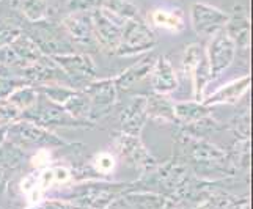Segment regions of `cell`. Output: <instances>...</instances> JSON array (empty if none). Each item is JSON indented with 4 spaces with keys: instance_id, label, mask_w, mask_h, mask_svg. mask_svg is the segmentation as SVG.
I'll use <instances>...</instances> for the list:
<instances>
[{
    "instance_id": "obj_1",
    "label": "cell",
    "mask_w": 253,
    "mask_h": 209,
    "mask_svg": "<svg viewBox=\"0 0 253 209\" xmlns=\"http://www.w3.org/2000/svg\"><path fill=\"white\" fill-rule=\"evenodd\" d=\"M132 189L127 182H104V181H85L74 186L68 192V200L82 209H107L117 198Z\"/></svg>"
},
{
    "instance_id": "obj_2",
    "label": "cell",
    "mask_w": 253,
    "mask_h": 209,
    "mask_svg": "<svg viewBox=\"0 0 253 209\" xmlns=\"http://www.w3.org/2000/svg\"><path fill=\"white\" fill-rule=\"evenodd\" d=\"M19 120L30 121V123L38 125V126L49 129V130H50V127H71V129L82 127V129H86V127L94 126V123H91V121H81V120L73 118L63 107H60L57 104L47 101L44 96H41V94L33 107L21 113Z\"/></svg>"
},
{
    "instance_id": "obj_3",
    "label": "cell",
    "mask_w": 253,
    "mask_h": 209,
    "mask_svg": "<svg viewBox=\"0 0 253 209\" xmlns=\"http://www.w3.org/2000/svg\"><path fill=\"white\" fill-rule=\"evenodd\" d=\"M6 142L16 145L24 151L25 148H54V146H68L69 143L65 138L58 137L55 132L44 129L38 125H33L30 121L17 120L13 125L8 126Z\"/></svg>"
},
{
    "instance_id": "obj_4",
    "label": "cell",
    "mask_w": 253,
    "mask_h": 209,
    "mask_svg": "<svg viewBox=\"0 0 253 209\" xmlns=\"http://www.w3.org/2000/svg\"><path fill=\"white\" fill-rule=\"evenodd\" d=\"M158 38L146 22L137 19H129L123 25L120 46L115 52L118 57H134L154 49Z\"/></svg>"
},
{
    "instance_id": "obj_5",
    "label": "cell",
    "mask_w": 253,
    "mask_h": 209,
    "mask_svg": "<svg viewBox=\"0 0 253 209\" xmlns=\"http://www.w3.org/2000/svg\"><path fill=\"white\" fill-rule=\"evenodd\" d=\"M91 19H93V35L96 44L104 52H107V54L115 55L121 41L123 25L126 21L109 13L104 8H98V10L91 11Z\"/></svg>"
},
{
    "instance_id": "obj_6",
    "label": "cell",
    "mask_w": 253,
    "mask_h": 209,
    "mask_svg": "<svg viewBox=\"0 0 253 209\" xmlns=\"http://www.w3.org/2000/svg\"><path fill=\"white\" fill-rule=\"evenodd\" d=\"M35 27L29 37L37 42V46L42 52V55L54 57V55H65V54H74L76 49L73 47L74 44L68 40L62 27H57L55 24L49 21L33 24Z\"/></svg>"
},
{
    "instance_id": "obj_7",
    "label": "cell",
    "mask_w": 253,
    "mask_h": 209,
    "mask_svg": "<svg viewBox=\"0 0 253 209\" xmlns=\"http://www.w3.org/2000/svg\"><path fill=\"white\" fill-rule=\"evenodd\" d=\"M65 73L73 88L82 90L85 85L96 81V65L88 54H65L50 57Z\"/></svg>"
},
{
    "instance_id": "obj_8",
    "label": "cell",
    "mask_w": 253,
    "mask_h": 209,
    "mask_svg": "<svg viewBox=\"0 0 253 209\" xmlns=\"http://www.w3.org/2000/svg\"><path fill=\"white\" fill-rule=\"evenodd\" d=\"M236 46H234L228 35L225 33V30L217 32L214 37H211L208 47L205 49L209 71H211V79H217L230 68L234 57H236Z\"/></svg>"
},
{
    "instance_id": "obj_9",
    "label": "cell",
    "mask_w": 253,
    "mask_h": 209,
    "mask_svg": "<svg viewBox=\"0 0 253 209\" xmlns=\"http://www.w3.org/2000/svg\"><path fill=\"white\" fill-rule=\"evenodd\" d=\"M226 22H228V13L214 5L195 2L190 6V24L197 35L211 38L217 32L225 29Z\"/></svg>"
},
{
    "instance_id": "obj_10",
    "label": "cell",
    "mask_w": 253,
    "mask_h": 209,
    "mask_svg": "<svg viewBox=\"0 0 253 209\" xmlns=\"http://www.w3.org/2000/svg\"><path fill=\"white\" fill-rule=\"evenodd\" d=\"M179 143L186 156H189L190 161L198 165H220L230 161L228 153L217 145L206 142L205 138L181 132Z\"/></svg>"
},
{
    "instance_id": "obj_11",
    "label": "cell",
    "mask_w": 253,
    "mask_h": 209,
    "mask_svg": "<svg viewBox=\"0 0 253 209\" xmlns=\"http://www.w3.org/2000/svg\"><path fill=\"white\" fill-rule=\"evenodd\" d=\"M115 148L121 158L127 164L134 165L142 173L153 171L159 165L154 156H151V153L145 148L140 137H132L120 132L115 137Z\"/></svg>"
},
{
    "instance_id": "obj_12",
    "label": "cell",
    "mask_w": 253,
    "mask_h": 209,
    "mask_svg": "<svg viewBox=\"0 0 253 209\" xmlns=\"http://www.w3.org/2000/svg\"><path fill=\"white\" fill-rule=\"evenodd\" d=\"M82 91L90 99L93 123L96 120L106 117L112 110V107L117 104V99H118V90L113 79L93 81L88 85H85Z\"/></svg>"
},
{
    "instance_id": "obj_13",
    "label": "cell",
    "mask_w": 253,
    "mask_h": 209,
    "mask_svg": "<svg viewBox=\"0 0 253 209\" xmlns=\"http://www.w3.org/2000/svg\"><path fill=\"white\" fill-rule=\"evenodd\" d=\"M60 27L73 44L84 47L96 44L93 35V19L91 13L88 11H71L62 19Z\"/></svg>"
},
{
    "instance_id": "obj_14",
    "label": "cell",
    "mask_w": 253,
    "mask_h": 209,
    "mask_svg": "<svg viewBox=\"0 0 253 209\" xmlns=\"http://www.w3.org/2000/svg\"><path fill=\"white\" fill-rule=\"evenodd\" d=\"M146 121V96H143V94L132 96L129 99L127 106L120 113L121 134L140 137Z\"/></svg>"
},
{
    "instance_id": "obj_15",
    "label": "cell",
    "mask_w": 253,
    "mask_h": 209,
    "mask_svg": "<svg viewBox=\"0 0 253 209\" xmlns=\"http://www.w3.org/2000/svg\"><path fill=\"white\" fill-rule=\"evenodd\" d=\"M225 33L234 42L236 49H247L250 46V17L242 5H234L233 13H228V22Z\"/></svg>"
},
{
    "instance_id": "obj_16",
    "label": "cell",
    "mask_w": 253,
    "mask_h": 209,
    "mask_svg": "<svg viewBox=\"0 0 253 209\" xmlns=\"http://www.w3.org/2000/svg\"><path fill=\"white\" fill-rule=\"evenodd\" d=\"M151 88L154 93L159 94H170L178 88V76L170 60L161 55L154 60L153 69L150 73Z\"/></svg>"
},
{
    "instance_id": "obj_17",
    "label": "cell",
    "mask_w": 253,
    "mask_h": 209,
    "mask_svg": "<svg viewBox=\"0 0 253 209\" xmlns=\"http://www.w3.org/2000/svg\"><path fill=\"white\" fill-rule=\"evenodd\" d=\"M250 82H252V79H250L249 74L242 76V77H239V79L223 85L222 88H219L215 93H212L211 96H206L203 104L206 107H214V106H220V104L238 102L244 94L249 91Z\"/></svg>"
},
{
    "instance_id": "obj_18",
    "label": "cell",
    "mask_w": 253,
    "mask_h": 209,
    "mask_svg": "<svg viewBox=\"0 0 253 209\" xmlns=\"http://www.w3.org/2000/svg\"><path fill=\"white\" fill-rule=\"evenodd\" d=\"M154 60H156L154 57L146 55L138 60L137 63H134L132 66L125 69V71L118 74L117 77H113L117 90H129V88H132L135 84L142 82L143 79H146V77H150Z\"/></svg>"
},
{
    "instance_id": "obj_19",
    "label": "cell",
    "mask_w": 253,
    "mask_h": 209,
    "mask_svg": "<svg viewBox=\"0 0 253 209\" xmlns=\"http://www.w3.org/2000/svg\"><path fill=\"white\" fill-rule=\"evenodd\" d=\"M146 117L153 121H164V123H176L174 118V102L169 94L151 93L146 96Z\"/></svg>"
},
{
    "instance_id": "obj_20",
    "label": "cell",
    "mask_w": 253,
    "mask_h": 209,
    "mask_svg": "<svg viewBox=\"0 0 253 209\" xmlns=\"http://www.w3.org/2000/svg\"><path fill=\"white\" fill-rule=\"evenodd\" d=\"M8 46L11 47V50L16 54V57L19 58L21 66H22L21 69L37 63L38 60L42 57V52L37 46V42H35L24 30L21 35H17V37Z\"/></svg>"
},
{
    "instance_id": "obj_21",
    "label": "cell",
    "mask_w": 253,
    "mask_h": 209,
    "mask_svg": "<svg viewBox=\"0 0 253 209\" xmlns=\"http://www.w3.org/2000/svg\"><path fill=\"white\" fill-rule=\"evenodd\" d=\"M24 156L25 151L10 142H5L0 148V190L5 189L8 178L21 165Z\"/></svg>"
},
{
    "instance_id": "obj_22",
    "label": "cell",
    "mask_w": 253,
    "mask_h": 209,
    "mask_svg": "<svg viewBox=\"0 0 253 209\" xmlns=\"http://www.w3.org/2000/svg\"><path fill=\"white\" fill-rule=\"evenodd\" d=\"M211 115V107H206L203 102L197 101H181L174 102V118L176 123L187 126Z\"/></svg>"
},
{
    "instance_id": "obj_23",
    "label": "cell",
    "mask_w": 253,
    "mask_h": 209,
    "mask_svg": "<svg viewBox=\"0 0 253 209\" xmlns=\"http://www.w3.org/2000/svg\"><path fill=\"white\" fill-rule=\"evenodd\" d=\"M151 21L154 25H158L159 29L167 30L171 33H179L184 30L186 24H184V17L179 10H162L158 8L151 13Z\"/></svg>"
},
{
    "instance_id": "obj_24",
    "label": "cell",
    "mask_w": 253,
    "mask_h": 209,
    "mask_svg": "<svg viewBox=\"0 0 253 209\" xmlns=\"http://www.w3.org/2000/svg\"><path fill=\"white\" fill-rule=\"evenodd\" d=\"M22 16L30 24L49 21V0H17Z\"/></svg>"
},
{
    "instance_id": "obj_25",
    "label": "cell",
    "mask_w": 253,
    "mask_h": 209,
    "mask_svg": "<svg viewBox=\"0 0 253 209\" xmlns=\"http://www.w3.org/2000/svg\"><path fill=\"white\" fill-rule=\"evenodd\" d=\"M63 109L76 120H81V121H91V106H90V99L88 96L82 91V90H77L74 96L69 99ZM93 123V121H91Z\"/></svg>"
},
{
    "instance_id": "obj_26",
    "label": "cell",
    "mask_w": 253,
    "mask_h": 209,
    "mask_svg": "<svg viewBox=\"0 0 253 209\" xmlns=\"http://www.w3.org/2000/svg\"><path fill=\"white\" fill-rule=\"evenodd\" d=\"M37 90L41 96H44L47 101L57 104L60 107H63L77 91L76 88H71V86H68V85H60V84L41 85V86H37Z\"/></svg>"
},
{
    "instance_id": "obj_27",
    "label": "cell",
    "mask_w": 253,
    "mask_h": 209,
    "mask_svg": "<svg viewBox=\"0 0 253 209\" xmlns=\"http://www.w3.org/2000/svg\"><path fill=\"white\" fill-rule=\"evenodd\" d=\"M21 190L27 200V203L32 206V205H37L40 203L42 197H44V192L46 190L42 189L41 186V181H40V176H38V170H33L30 173H27L22 181H21Z\"/></svg>"
},
{
    "instance_id": "obj_28",
    "label": "cell",
    "mask_w": 253,
    "mask_h": 209,
    "mask_svg": "<svg viewBox=\"0 0 253 209\" xmlns=\"http://www.w3.org/2000/svg\"><path fill=\"white\" fill-rule=\"evenodd\" d=\"M38 98H40V93L37 90V86L22 85L17 90H14L11 93V96L6 101L10 102L11 106H14L17 110H21V113H22L25 110H29L30 107H33L35 104H37Z\"/></svg>"
},
{
    "instance_id": "obj_29",
    "label": "cell",
    "mask_w": 253,
    "mask_h": 209,
    "mask_svg": "<svg viewBox=\"0 0 253 209\" xmlns=\"http://www.w3.org/2000/svg\"><path fill=\"white\" fill-rule=\"evenodd\" d=\"M101 8L107 10L109 13L115 14L125 21L137 19L138 17V6L134 0H102Z\"/></svg>"
},
{
    "instance_id": "obj_30",
    "label": "cell",
    "mask_w": 253,
    "mask_h": 209,
    "mask_svg": "<svg viewBox=\"0 0 253 209\" xmlns=\"http://www.w3.org/2000/svg\"><path fill=\"white\" fill-rule=\"evenodd\" d=\"M91 165L99 175L106 176V175H110V173L113 171V168H115V158H113L112 153L102 151V153H98L94 156Z\"/></svg>"
},
{
    "instance_id": "obj_31",
    "label": "cell",
    "mask_w": 253,
    "mask_h": 209,
    "mask_svg": "<svg viewBox=\"0 0 253 209\" xmlns=\"http://www.w3.org/2000/svg\"><path fill=\"white\" fill-rule=\"evenodd\" d=\"M22 85H25V84L16 74L14 76L0 74V101H6L11 96V93Z\"/></svg>"
},
{
    "instance_id": "obj_32",
    "label": "cell",
    "mask_w": 253,
    "mask_h": 209,
    "mask_svg": "<svg viewBox=\"0 0 253 209\" xmlns=\"http://www.w3.org/2000/svg\"><path fill=\"white\" fill-rule=\"evenodd\" d=\"M21 33H22V29L19 25L0 19V47L8 46L17 35H21Z\"/></svg>"
},
{
    "instance_id": "obj_33",
    "label": "cell",
    "mask_w": 253,
    "mask_h": 209,
    "mask_svg": "<svg viewBox=\"0 0 253 209\" xmlns=\"http://www.w3.org/2000/svg\"><path fill=\"white\" fill-rule=\"evenodd\" d=\"M52 153L50 148H40V150H35V153L30 156V164L35 170H44L50 167L52 164Z\"/></svg>"
},
{
    "instance_id": "obj_34",
    "label": "cell",
    "mask_w": 253,
    "mask_h": 209,
    "mask_svg": "<svg viewBox=\"0 0 253 209\" xmlns=\"http://www.w3.org/2000/svg\"><path fill=\"white\" fill-rule=\"evenodd\" d=\"M21 118V110H17L8 101H0V126H10Z\"/></svg>"
},
{
    "instance_id": "obj_35",
    "label": "cell",
    "mask_w": 253,
    "mask_h": 209,
    "mask_svg": "<svg viewBox=\"0 0 253 209\" xmlns=\"http://www.w3.org/2000/svg\"><path fill=\"white\" fill-rule=\"evenodd\" d=\"M29 209H82V208L71 202H66V200L50 198V200H41L40 203L32 205Z\"/></svg>"
},
{
    "instance_id": "obj_36",
    "label": "cell",
    "mask_w": 253,
    "mask_h": 209,
    "mask_svg": "<svg viewBox=\"0 0 253 209\" xmlns=\"http://www.w3.org/2000/svg\"><path fill=\"white\" fill-rule=\"evenodd\" d=\"M102 0H69L68 8H71V11H94L101 8Z\"/></svg>"
},
{
    "instance_id": "obj_37",
    "label": "cell",
    "mask_w": 253,
    "mask_h": 209,
    "mask_svg": "<svg viewBox=\"0 0 253 209\" xmlns=\"http://www.w3.org/2000/svg\"><path fill=\"white\" fill-rule=\"evenodd\" d=\"M6 137H8V126H0V148L6 142Z\"/></svg>"
}]
</instances>
